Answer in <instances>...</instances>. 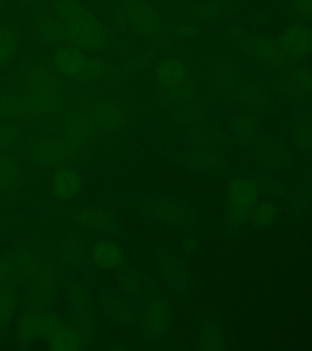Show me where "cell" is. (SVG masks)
Segmentation results:
<instances>
[{
	"label": "cell",
	"mask_w": 312,
	"mask_h": 351,
	"mask_svg": "<svg viewBox=\"0 0 312 351\" xmlns=\"http://www.w3.org/2000/svg\"><path fill=\"white\" fill-rule=\"evenodd\" d=\"M21 137V128L15 120L0 119V150L12 147Z\"/></svg>",
	"instance_id": "obj_24"
},
{
	"label": "cell",
	"mask_w": 312,
	"mask_h": 351,
	"mask_svg": "<svg viewBox=\"0 0 312 351\" xmlns=\"http://www.w3.org/2000/svg\"><path fill=\"white\" fill-rule=\"evenodd\" d=\"M155 80L160 90H167L176 83L188 77L189 67L184 61L175 56H167L155 65Z\"/></svg>",
	"instance_id": "obj_10"
},
{
	"label": "cell",
	"mask_w": 312,
	"mask_h": 351,
	"mask_svg": "<svg viewBox=\"0 0 312 351\" xmlns=\"http://www.w3.org/2000/svg\"><path fill=\"white\" fill-rule=\"evenodd\" d=\"M165 29L172 38L191 40V39L197 38L202 28L199 27L195 22L178 20V21L167 23Z\"/></svg>",
	"instance_id": "obj_23"
},
{
	"label": "cell",
	"mask_w": 312,
	"mask_h": 351,
	"mask_svg": "<svg viewBox=\"0 0 312 351\" xmlns=\"http://www.w3.org/2000/svg\"><path fill=\"white\" fill-rule=\"evenodd\" d=\"M49 343L54 350H78L81 348L80 337L67 327L53 329L49 335Z\"/></svg>",
	"instance_id": "obj_17"
},
{
	"label": "cell",
	"mask_w": 312,
	"mask_h": 351,
	"mask_svg": "<svg viewBox=\"0 0 312 351\" xmlns=\"http://www.w3.org/2000/svg\"><path fill=\"white\" fill-rule=\"evenodd\" d=\"M204 332H205L206 337H214V335H216V329L214 327H206V328L204 329Z\"/></svg>",
	"instance_id": "obj_40"
},
{
	"label": "cell",
	"mask_w": 312,
	"mask_h": 351,
	"mask_svg": "<svg viewBox=\"0 0 312 351\" xmlns=\"http://www.w3.org/2000/svg\"><path fill=\"white\" fill-rule=\"evenodd\" d=\"M239 78V71L228 59H222L213 72V84L217 90H228L236 87Z\"/></svg>",
	"instance_id": "obj_16"
},
{
	"label": "cell",
	"mask_w": 312,
	"mask_h": 351,
	"mask_svg": "<svg viewBox=\"0 0 312 351\" xmlns=\"http://www.w3.org/2000/svg\"><path fill=\"white\" fill-rule=\"evenodd\" d=\"M92 258L94 263L105 269L119 267L123 263V252L114 241L97 243L92 252Z\"/></svg>",
	"instance_id": "obj_14"
},
{
	"label": "cell",
	"mask_w": 312,
	"mask_h": 351,
	"mask_svg": "<svg viewBox=\"0 0 312 351\" xmlns=\"http://www.w3.org/2000/svg\"><path fill=\"white\" fill-rule=\"evenodd\" d=\"M60 126L61 133L69 138L75 147L89 145L100 134L92 116L80 105L61 115Z\"/></svg>",
	"instance_id": "obj_6"
},
{
	"label": "cell",
	"mask_w": 312,
	"mask_h": 351,
	"mask_svg": "<svg viewBox=\"0 0 312 351\" xmlns=\"http://www.w3.org/2000/svg\"><path fill=\"white\" fill-rule=\"evenodd\" d=\"M289 5L300 20H312V0H289Z\"/></svg>",
	"instance_id": "obj_28"
},
{
	"label": "cell",
	"mask_w": 312,
	"mask_h": 351,
	"mask_svg": "<svg viewBox=\"0 0 312 351\" xmlns=\"http://www.w3.org/2000/svg\"><path fill=\"white\" fill-rule=\"evenodd\" d=\"M230 130L236 133L241 142H250L259 130V122L252 116H241L233 122Z\"/></svg>",
	"instance_id": "obj_25"
},
{
	"label": "cell",
	"mask_w": 312,
	"mask_h": 351,
	"mask_svg": "<svg viewBox=\"0 0 312 351\" xmlns=\"http://www.w3.org/2000/svg\"><path fill=\"white\" fill-rule=\"evenodd\" d=\"M114 28L131 33L134 38L159 45L167 43L166 21L152 0H112Z\"/></svg>",
	"instance_id": "obj_3"
},
{
	"label": "cell",
	"mask_w": 312,
	"mask_h": 351,
	"mask_svg": "<svg viewBox=\"0 0 312 351\" xmlns=\"http://www.w3.org/2000/svg\"><path fill=\"white\" fill-rule=\"evenodd\" d=\"M204 116L203 108L195 103H187V104L178 106L172 115V120L178 126H192L197 123V121L202 120Z\"/></svg>",
	"instance_id": "obj_21"
},
{
	"label": "cell",
	"mask_w": 312,
	"mask_h": 351,
	"mask_svg": "<svg viewBox=\"0 0 312 351\" xmlns=\"http://www.w3.org/2000/svg\"><path fill=\"white\" fill-rule=\"evenodd\" d=\"M265 127H266V131L269 132V133H277V132L280 131L278 130V117H277V114H269L267 116V119H266V122H265Z\"/></svg>",
	"instance_id": "obj_33"
},
{
	"label": "cell",
	"mask_w": 312,
	"mask_h": 351,
	"mask_svg": "<svg viewBox=\"0 0 312 351\" xmlns=\"http://www.w3.org/2000/svg\"><path fill=\"white\" fill-rule=\"evenodd\" d=\"M288 76L291 86H296L302 93H312V70L307 66L291 64Z\"/></svg>",
	"instance_id": "obj_22"
},
{
	"label": "cell",
	"mask_w": 312,
	"mask_h": 351,
	"mask_svg": "<svg viewBox=\"0 0 312 351\" xmlns=\"http://www.w3.org/2000/svg\"><path fill=\"white\" fill-rule=\"evenodd\" d=\"M302 319V310H296L294 311V313L291 315V326H299L300 324V321Z\"/></svg>",
	"instance_id": "obj_34"
},
{
	"label": "cell",
	"mask_w": 312,
	"mask_h": 351,
	"mask_svg": "<svg viewBox=\"0 0 312 351\" xmlns=\"http://www.w3.org/2000/svg\"><path fill=\"white\" fill-rule=\"evenodd\" d=\"M78 100V105L92 116L100 134L108 136L122 131L133 120L130 108L108 94L93 92L89 95H80Z\"/></svg>",
	"instance_id": "obj_4"
},
{
	"label": "cell",
	"mask_w": 312,
	"mask_h": 351,
	"mask_svg": "<svg viewBox=\"0 0 312 351\" xmlns=\"http://www.w3.org/2000/svg\"><path fill=\"white\" fill-rule=\"evenodd\" d=\"M20 27L14 22L0 23V75L9 69L20 47Z\"/></svg>",
	"instance_id": "obj_11"
},
{
	"label": "cell",
	"mask_w": 312,
	"mask_h": 351,
	"mask_svg": "<svg viewBox=\"0 0 312 351\" xmlns=\"http://www.w3.org/2000/svg\"><path fill=\"white\" fill-rule=\"evenodd\" d=\"M55 71L73 83L84 86L116 87L136 72L148 67L152 59L144 55L127 60L123 65H114L103 54L88 53L71 44H65L45 53Z\"/></svg>",
	"instance_id": "obj_2"
},
{
	"label": "cell",
	"mask_w": 312,
	"mask_h": 351,
	"mask_svg": "<svg viewBox=\"0 0 312 351\" xmlns=\"http://www.w3.org/2000/svg\"><path fill=\"white\" fill-rule=\"evenodd\" d=\"M188 136H189V139H192V142L194 144H197V145L206 144L208 142V139H210V134H206L204 132L197 131V130L189 131Z\"/></svg>",
	"instance_id": "obj_32"
},
{
	"label": "cell",
	"mask_w": 312,
	"mask_h": 351,
	"mask_svg": "<svg viewBox=\"0 0 312 351\" xmlns=\"http://www.w3.org/2000/svg\"><path fill=\"white\" fill-rule=\"evenodd\" d=\"M37 0H20V8L22 10H29Z\"/></svg>",
	"instance_id": "obj_37"
},
{
	"label": "cell",
	"mask_w": 312,
	"mask_h": 351,
	"mask_svg": "<svg viewBox=\"0 0 312 351\" xmlns=\"http://www.w3.org/2000/svg\"><path fill=\"white\" fill-rule=\"evenodd\" d=\"M76 219L78 222L83 225L97 228V230H104L106 233L112 232L115 228L114 219L110 217L108 213L98 211V210H84L77 213Z\"/></svg>",
	"instance_id": "obj_18"
},
{
	"label": "cell",
	"mask_w": 312,
	"mask_h": 351,
	"mask_svg": "<svg viewBox=\"0 0 312 351\" xmlns=\"http://www.w3.org/2000/svg\"><path fill=\"white\" fill-rule=\"evenodd\" d=\"M39 328H40V319L38 316L36 315H28L26 317L23 318L21 324V333L23 338L26 339H31L33 335L38 333Z\"/></svg>",
	"instance_id": "obj_29"
},
{
	"label": "cell",
	"mask_w": 312,
	"mask_h": 351,
	"mask_svg": "<svg viewBox=\"0 0 312 351\" xmlns=\"http://www.w3.org/2000/svg\"><path fill=\"white\" fill-rule=\"evenodd\" d=\"M236 97L238 100H241L245 104L254 105V106H260L265 103L266 97L263 93L260 87L252 84V83H244L241 87H238L236 92Z\"/></svg>",
	"instance_id": "obj_26"
},
{
	"label": "cell",
	"mask_w": 312,
	"mask_h": 351,
	"mask_svg": "<svg viewBox=\"0 0 312 351\" xmlns=\"http://www.w3.org/2000/svg\"><path fill=\"white\" fill-rule=\"evenodd\" d=\"M12 1H14V0H0V14H1V9H3L4 6L11 4Z\"/></svg>",
	"instance_id": "obj_41"
},
{
	"label": "cell",
	"mask_w": 312,
	"mask_h": 351,
	"mask_svg": "<svg viewBox=\"0 0 312 351\" xmlns=\"http://www.w3.org/2000/svg\"><path fill=\"white\" fill-rule=\"evenodd\" d=\"M280 117H283V119H288V116H289V109H288V106H287V105H280Z\"/></svg>",
	"instance_id": "obj_38"
},
{
	"label": "cell",
	"mask_w": 312,
	"mask_h": 351,
	"mask_svg": "<svg viewBox=\"0 0 312 351\" xmlns=\"http://www.w3.org/2000/svg\"><path fill=\"white\" fill-rule=\"evenodd\" d=\"M197 82L193 77H186L181 82L176 83L167 90H160L156 98H161L160 104L166 108L175 106L178 108L181 105L191 103L197 95Z\"/></svg>",
	"instance_id": "obj_12"
},
{
	"label": "cell",
	"mask_w": 312,
	"mask_h": 351,
	"mask_svg": "<svg viewBox=\"0 0 312 351\" xmlns=\"http://www.w3.org/2000/svg\"><path fill=\"white\" fill-rule=\"evenodd\" d=\"M28 156L40 167L64 166L75 154V145L62 133L47 134L34 132L25 141Z\"/></svg>",
	"instance_id": "obj_5"
},
{
	"label": "cell",
	"mask_w": 312,
	"mask_h": 351,
	"mask_svg": "<svg viewBox=\"0 0 312 351\" xmlns=\"http://www.w3.org/2000/svg\"><path fill=\"white\" fill-rule=\"evenodd\" d=\"M224 11L225 6L219 1H206L202 4L188 6L186 14L193 22H200L219 16L221 14H224Z\"/></svg>",
	"instance_id": "obj_19"
},
{
	"label": "cell",
	"mask_w": 312,
	"mask_h": 351,
	"mask_svg": "<svg viewBox=\"0 0 312 351\" xmlns=\"http://www.w3.org/2000/svg\"><path fill=\"white\" fill-rule=\"evenodd\" d=\"M169 322V308L166 302H156L149 305L145 313V329L149 335L159 337L163 335Z\"/></svg>",
	"instance_id": "obj_15"
},
{
	"label": "cell",
	"mask_w": 312,
	"mask_h": 351,
	"mask_svg": "<svg viewBox=\"0 0 312 351\" xmlns=\"http://www.w3.org/2000/svg\"><path fill=\"white\" fill-rule=\"evenodd\" d=\"M81 176L76 170H62L58 172L53 181V194L60 200L75 197L81 189Z\"/></svg>",
	"instance_id": "obj_13"
},
{
	"label": "cell",
	"mask_w": 312,
	"mask_h": 351,
	"mask_svg": "<svg viewBox=\"0 0 312 351\" xmlns=\"http://www.w3.org/2000/svg\"><path fill=\"white\" fill-rule=\"evenodd\" d=\"M259 199V186L254 181L236 180L232 182L227 197L228 221L233 227H241L252 213Z\"/></svg>",
	"instance_id": "obj_7"
},
{
	"label": "cell",
	"mask_w": 312,
	"mask_h": 351,
	"mask_svg": "<svg viewBox=\"0 0 312 351\" xmlns=\"http://www.w3.org/2000/svg\"><path fill=\"white\" fill-rule=\"evenodd\" d=\"M280 335L291 337L293 335V326L291 324H283V326H280Z\"/></svg>",
	"instance_id": "obj_36"
},
{
	"label": "cell",
	"mask_w": 312,
	"mask_h": 351,
	"mask_svg": "<svg viewBox=\"0 0 312 351\" xmlns=\"http://www.w3.org/2000/svg\"><path fill=\"white\" fill-rule=\"evenodd\" d=\"M16 175V160L6 150H0V191H9L15 183Z\"/></svg>",
	"instance_id": "obj_20"
},
{
	"label": "cell",
	"mask_w": 312,
	"mask_h": 351,
	"mask_svg": "<svg viewBox=\"0 0 312 351\" xmlns=\"http://www.w3.org/2000/svg\"><path fill=\"white\" fill-rule=\"evenodd\" d=\"M288 343H291V339H289V337H287V335H280V338L277 339V344H278V346H285V344H288Z\"/></svg>",
	"instance_id": "obj_39"
},
{
	"label": "cell",
	"mask_w": 312,
	"mask_h": 351,
	"mask_svg": "<svg viewBox=\"0 0 312 351\" xmlns=\"http://www.w3.org/2000/svg\"><path fill=\"white\" fill-rule=\"evenodd\" d=\"M276 208L274 204L265 203L261 204L256 210L252 213V217L256 226L260 227H266V226L272 225V222L276 217Z\"/></svg>",
	"instance_id": "obj_27"
},
{
	"label": "cell",
	"mask_w": 312,
	"mask_h": 351,
	"mask_svg": "<svg viewBox=\"0 0 312 351\" xmlns=\"http://www.w3.org/2000/svg\"><path fill=\"white\" fill-rule=\"evenodd\" d=\"M226 155H227L228 159H237L241 155V149H239V147H232V148L227 150Z\"/></svg>",
	"instance_id": "obj_35"
},
{
	"label": "cell",
	"mask_w": 312,
	"mask_h": 351,
	"mask_svg": "<svg viewBox=\"0 0 312 351\" xmlns=\"http://www.w3.org/2000/svg\"><path fill=\"white\" fill-rule=\"evenodd\" d=\"M243 48L252 59L272 69H282L287 62L285 53L278 43V37L274 38L263 33H250L243 42Z\"/></svg>",
	"instance_id": "obj_8"
},
{
	"label": "cell",
	"mask_w": 312,
	"mask_h": 351,
	"mask_svg": "<svg viewBox=\"0 0 312 351\" xmlns=\"http://www.w3.org/2000/svg\"><path fill=\"white\" fill-rule=\"evenodd\" d=\"M5 274V272L1 269V266H0V280H3V277H4Z\"/></svg>",
	"instance_id": "obj_42"
},
{
	"label": "cell",
	"mask_w": 312,
	"mask_h": 351,
	"mask_svg": "<svg viewBox=\"0 0 312 351\" xmlns=\"http://www.w3.org/2000/svg\"><path fill=\"white\" fill-rule=\"evenodd\" d=\"M33 34L44 49L65 44L94 53L130 55L131 47L108 28L82 0H37L29 9Z\"/></svg>",
	"instance_id": "obj_1"
},
{
	"label": "cell",
	"mask_w": 312,
	"mask_h": 351,
	"mask_svg": "<svg viewBox=\"0 0 312 351\" xmlns=\"http://www.w3.org/2000/svg\"><path fill=\"white\" fill-rule=\"evenodd\" d=\"M296 142L299 145V148H310L312 145V126L310 125L296 126Z\"/></svg>",
	"instance_id": "obj_30"
},
{
	"label": "cell",
	"mask_w": 312,
	"mask_h": 351,
	"mask_svg": "<svg viewBox=\"0 0 312 351\" xmlns=\"http://www.w3.org/2000/svg\"><path fill=\"white\" fill-rule=\"evenodd\" d=\"M280 49L287 61H302L312 55V27L294 23L285 28L278 37Z\"/></svg>",
	"instance_id": "obj_9"
},
{
	"label": "cell",
	"mask_w": 312,
	"mask_h": 351,
	"mask_svg": "<svg viewBox=\"0 0 312 351\" xmlns=\"http://www.w3.org/2000/svg\"><path fill=\"white\" fill-rule=\"evenodd\" d=\"M14 305V300L11 295L5 293H0V321L3 318L8 317L9 313H11V307Z\"/></svg>",
	"instance_id": "obj_31"
}]
</instances>
